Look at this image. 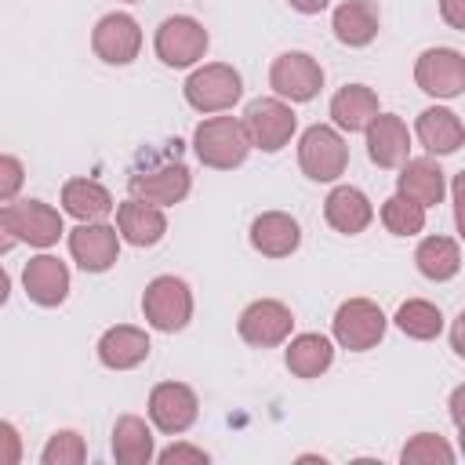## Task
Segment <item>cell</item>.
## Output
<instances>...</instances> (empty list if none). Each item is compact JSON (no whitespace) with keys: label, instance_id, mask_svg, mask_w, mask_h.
<instances>
[{"label":"cell","instance_id":"cell-4","mask_svg":"<svg viewBox=\"0 0 465 465\" xmlns=\"http://www.w3.org/2000/svg\"><path fill=\"white\" fill-rule=\"evenodd\" d=\"M240 124H243V131H247L251 149H262V153H280V149L294 138V131H298V116H294L291 102H283V98H276V94H272V98H254V102H247Z\"/></svg>","mask_w":465,"mask_h":465},{"label":"cell","instance_id":"cell-3","mask_svg":"<svg viewBox=\"0 0 465 465\" xmlns=\"http://www.w3.org/2000/svg\"><path fill=\"white\" fill-rule=\"evenodd\" d=\"M182 91H185V102L196 113L214 116V113H225V109H232L240 102L243 76L229 62H207V65H200V69L189 73V80H185Z\"/></svg>","mask_w":465,"mask_h":465},{"label":"cell","instance_id":"cell-17","mask_svg":"<svg viewBox=\"0 0 465 465\" xmlns=\"http://www.w3.org/2000/svg\"><path fill=\"white\" fill-rule=\"evenodd\" d=\"M414 134L429 156H450L465 145V124L447 105H429L414 120Z\"/></svg>","mask_w":465,"mask_h":465},{"label":"cell","instance_id":"cell-18","mask_svg":"<svg viewBox=\"0 0 465 465\" xmlns=\"http://www.w3.org/2000/svg\"><path fill=\"white\" fill-rule=\"evenodd\" d=\"M22 287H25L29 302H36L44 309H54L69 298V265L58 262L54 254H36L22 269Z\"/></svg>","mask_w":465,"mask_h":465},{"label":"cell","instance_id":"cell-41","mask_svg":"<svg viewBox=\"0 0 465 465\" xmlns=\"http://www.w3.org/2000/svg\"><path fill=\"white\" fill-rule=\"evenodd\" d=\"M11 298V276H7V269L0 265V305Z\"/></svg>","mask_w":465,"mask_h":465},{"label":"cell","instance_id":"cell-7","mask_svg":"<svg viewBox=\"0 0 465 465\" xmlns=\"http://www.w3.org/2000/svg\"><path fill=\"white\" fill-rule=\"evenodd\" d=\"M385 327H389V320H385L381 305L371 302V298H349V302H341L338 312H334V320H331L334 341L341 349H349V352L374 349L385 338Z\"/></svg>","mask_w":465,"mask_h":465},{"label":"cell","instance_id":"cell-24","mask_svg":"<svg viewBox=\"0 0 465 465\" xmlns=\"http://www.w3.org/2000/svg\"><path fill=\"white\" fill-rule=\"evenodd\" d=\"M378 25H381V15L374 0H341L331 15L334 40L345 47H367L378 36Z\"/></svg>","mask_w":465,"mask_h":465},{"label":"cell","instance_id":"cell-25","mask_svg":"<svg viewBox=\"0 0 465 465\" xmlns=\"http://www.w3.org/2000/svg\"><path fill=\"white\" fill-rule=\"evenodd\" d=\"M378 113H381L378 94H374L367 84H345V87H338L334 98H331V120H334V127L345 131V134L363 131Z\"/></svg>","mask_w":465,"mask_h":465},{"label":"cell","instance_id":"cell-34","mask_svg":"<svg viewBox=\"0 0 465 465\" xmlns=\"http://www.w3.org/2000/svg\"><path fill=\"white\" fill-rule=\"evenodd\" d=\"M25 185V167L18 156L0 153V203H11Z\"/></svg>","mask_w":465,"mask_h":465},{"label":"cell","instance_id":"cell-31","mask_svg":"<svg viewBox=\"0 0 465 465\" xmlns=\"http://www.w3.org/2000/svg\"><path fill=\"white\" fill-rule=\"evenodd\" d=\"M378 218H381V225H385L392 236H418V232L425 229V207L414 203V200H407V196H400V193H392V196L381 203Z\"/></svg>","mask_w":465,"mask_h":465},{"label":"cell","instance_id":"cell-27","mask_svg":"<svg viewBox=\"0 0 465 465\" xmlns=\"http://www.w3.org/2000/svg\"><path fill=\"white\" fill-rule=\"evenodd\" d=\"M62 211L76 222H105V214L116 211L113 193L94 178H69L62 185Z\"/></svg>","mask_w":465,"mask_h":465},{"label":"cell","instance_id":"cell-12","mask_svg":"<svg viewBox=\"0 0 465 465\" xmlns=\"http://www.w3.org/2000/svg\"><path fill=\"white\" fill-rule=\"evenodd\" d=\"M414 84L432 98H458L465 91V54L454 47H429L414 62Z\"/></svg>","mask_w":465,"mask_h":465},{"label":"cell","instance_id":"cell-40","mask_svg":"<svg viewBox=\"0 0 465 465\" xmlns=\"http://www.w3.org/2000/svg\"><path fill=\"white\" fill-rule=\"evenodd\" d=\"M461 396H465V389H454V396H450V418L458 429H461Z\"/></svg>","mask_w":465,"mask_h":465},{"label":"cell","instance_id":"cell-42","mask_svg":"<svg viewBox=\"0 0 465 465\" xmlns=\"http://www.w3.org/2000/svg\"><path fill=\"white\" fill-rule=\"evenodd\" d=\"M127 4H134V0H127Z\"/></svg>","mask_w":465,"mask_h":465},{"label":"cell","instance_id":"cell-22","mask_svg":"<svg viewBox=\"0 0 465 465\" xmlns=\"http://www.w3.org/2000/svg\"><path fill=\"white\" fill-rule=\"evenodd\" d=\"M149 334L134 323H116L98 338V363L109 371H134L149 360Z\"/></svg>","mask_w":465,"mask_h":465},{"label":"cell","instance_id":"cell-39","mask_svg":"<svg viewBox=\"0 0 465 465\" xmlns=\"http://www.w3.org/2000/svg\"><path fill=\"white\" fill-rule=\"evenodd\" d=\"M287 4H291L298 15H320V11H323L331 0H287Z\"/></svg>","mask_w":465,"mask_h":465},{"label":"cell","instance_id":"cell-20","mask_svg":"<svg viewBox=\"0 0 465 465\" xmlns=\"http://www.w3.org/2000/svg\"><path fill=\"white\" fill-rule=\"evenodd\" d=\"M116 232L120 240H127L131 247H156L167 236V218L163 207H153L145 200L127 196L124 203H116Z\"/></svg>","mask_w":465,"mask_h":465},{"label":"cell","instance_id":"cell-13","mask_svg":"<svg viewBox=\"0 0 465 465\" xmlns=\"http://www.w3.org/2000/svg\"><path fill=\"white\" fill-rule=\"evenodd\" d=\"M69 254L84 272H109L120 262V232L109 222H80L69 229Z\"/></svg>","mask_w":465,"mask_h":465},{"label":"cell","instance_id":"cell-10","mask_svg":"<svg viewBox=\"0 0 465 465\" xmlns=\"http://www.w3.org/2000/svg\"><path fill=\"white\" fill-rule=\"evenodd\" d=\"M236 331H240V338H243L247 345H254V349H272V345H283V341L291 338V331H294V312H291L283 302H276V298H258V302H251V305L240 312Z\"/></svg>","mask_w":465,"mask_h":465},{"label":"cell","instance_id":"cell-11","mask_svg":"<svg viewBox=\"0 0 465 465\" xmlns=\"http://www.w3.org/2000/svg\"><path fill=\"white\" fill-rule=\"evenodd\" d=\"M200 418V400L185 381H160L149 392V421L163 436H182Z\"/></svg>","mask_w":465,"mask_h":465},{"label":"cell","instance_id":"cell-21","mask_svg":"<svg viewBox=\"0 0 465 465\" xmlns=\"http://www.w3.org/2000/svg\"><path fill=\"white\" fill-rule=\"evenodd\" d=\"M251 247L265 258H291L302 247V225L287 211H262L251 222Z\"/></svg>","mask_w":465,"mask_h":465},{"label":"cell","instance_id":"cell-19","mask_svg":"<svg viewBox=\"0 0 465 465\" xmlns=\"http://www.w3.org/2000/svg\"><path fill=\"white\" fill-rule=\"evenodd\" d=\"M363 134H367V156H371V163H378V167H385V171L400 167V163L411 156V131H407V124H403L400 116H392V113H378V116L363 127Z\"/></svg>","mask_w":465,"mask_h":465},{"label":"cell","instance_id":"cell-14","mask_svg":"<svg viewBox=\"0 0 465 465\" xmlns=\"http://www.w3.org/2000/svg\"><path fill=\"white\" fill-rule=\"evenodd\" d=\"M127 189H131L134 200H145V203H153V207H174V203H182V200L189 196L193 174H189L185 163L174 160V163H160V167H153V171L131 174V178H127Z\"/></svg>","mask_w":465,"mask_h":465},{"label":"cell","instance_id":"cell-26","mask_svg":"<svg viewBox=\"0 0 465 465\" xmlns=\"http://www.w3.org/2000/svg\"><path fill=\"white\" fill-rule=\"evenodd\" d=\"M283 363L294 378H320L334 363V341L327 334H316V331L294 334V338H287Z\"/></svg>","mask_w":465,"mask_h":465},{"label":"cell","instance_id":"cell-37","mask_svg":"<svg viewBox=\"0 0 465 465\" xmlns=\"http://www.w3.org/2000/svg\"><path fill=\"white\" fill-rule=\"evenodd\" d=\"M440 15L450 29H465V0H440Z\"/></svg>","mask_w":465,"mask_h":465},{"label":"cell","instance_id":"cell-16","mask_svg":"<svg viewBox=\"0 0 465 465\" xmlns=\"http://www.w3.org/2000/svg\"><path fill=\"white\" fill-rule=\"evenodd\" d=\"M7 211H11L15 236H18V240H25L29 247L47 251V247H54V243H58V236L65 232L62 214H58L51 203H44V200H15Z\"/></svg>","mask_w":465,"mask_h":465},{"label":"cell","instance_id":"cell-23","mask_svg":"<svg viewBox=\"0 0 465 465\" xmlns=\"http://www.w3.org/2000/svg\"><path fill=\"white\" fill-rule=\"evenodd\" d=\"M323 218H327V225L334 232L356 236L374 222V203L356 185H334L327 193V200H323Z\"/></svg>","mask_w":465,"mask_h":465},{"label":"cell","instance_id":"cell-8","mask_svg":"<svg viewBox=\"0 0 465 465\" xmlns=\"http://www.w3.org/2000/svg\"><path fill=\"white\" fill-rule=\"evenodd\" d=\"M269 87L283 102H312L323 87V65L309 51H283L269 65Z\"/></svg>","mask_w":465,"mask_h":465},{"label":"cell","instance_id":"cell-32","mask_svg":"<svg viewBox=\"0 0 465 465\" xmlns=\"http://www.w3.org/2000/svg\"><path fill=\"white\" fill-rule=\"evenodd\" d=\"M400 461H403V465H450V461H454V450H450V443H447L443 436H436V432H418V436H411V440L403 443Z\"/></svg>","mask_w":465,"mask_h":465},{"label":"cell","instance_id":"cell-9","mask_svg":"<svg viewBox=\"0 0 465 465\" xmlns=\"http://www.w3.org/2000/svg\"><path fill=\"white\" fill-rule=\"evenodd\" d=\"M91 51L105 65H131L142 51V25L127 11H109L91 29Z\"/></svg>","mask_w":465,"mask_h":465},{"label":"cell","instance_id":"cell-30","mask_svg":"<svg viewBox=\"0 0 465 465\" xmlns=\"http://www.w3.org/2000/svg\"><path fill=\"white\" fill-rule=\"evenodd\" d=\"M396 327L407 334V338H414V341H432V338H440V331H443V312H440V305L436 302H425V298H407L400 309H396Z\"/></svg>","mask_w":465,"mask_h":465},{"label":"cell","instance_id":"cell-2","mask_svg":"<svg viewBox=\"0 0 465 465\" xmlns=\"http://www.w3.org/2000/svg\"><path fill=\"white\" fill-rule=\"evenodd\" d=\"M298 167L309 182H338L349 167V145L334 124H312L298 138Z\"/></svg>","mask_w":465,"mask_h":465},{"label":"cell","instance_id":"cell-29","mask_svg":"<svg viewBox=\"0 0 465 465\" xmlns=\"http://www.w3.org/2000/svg\"><path fill=\"white\" fill-rule=\"evenodd\" d=\"M414 265H418V272L425 280L447 283L461 269V247H458L454 236H425L418 243V251H414Z\"/></svg>","mask_w":465,"mask_h":465},{"label":"cell","instance_id":"cell-6","mask_svg":"<svg viewBox=\"0 0 465 465\" xmlns=\"http://www.w3.org/2000/svg\"><path fill=\"white\" fill-rule=\"evenodd\" d=\"M207 29L203 22H196L193 15H171L160 22L156 36H153V51L167 69H189L207 54Z\"/></svg>","mask_w":465,"mask_h":465},{"label":"cell","instance_id":"cell-35","mask_svg":"<svg viewBox=\"0 0 465 465\" xmlns=\"http://www.w3.org/2000/svg\"><path fill=\"white\" fill-rule=\"evenodd\" d=\"M211 454L203 450V447H193V443H171L167 450H160L156 454V461L160 465H182V461H193V465H203Z\"/></svg>","mask_w":465,"mask_h":465},{"label":"cell","instance_id":"cell-28","mask_svg":"<svg viewBox=\"0 0 465 465\" xmlns=\"http://www.w3.org/2000/svg\"><path fill=\"white\" fill-rule=\"evenodd\" d=\"M113 458L120 465H149L156 458L153 429L138 414H120L113 425Z\"/></svg>","mask_w":465,"mask_h":465},{"label":"cell","instance_id":"cell-33","mask_svg":"<svg viewBox=\"0 0 465 465\" xmlns=\"http://www.w3.org/2000/svg\"><path fill=\"white\" fill-rule=\"evenodd\" d=\"M84 458H87V443H84V436L76 429L51 432V440L40 450V461L44 465H80Z\"/></svg>","mask_w":465,"mask_h":465},{"label":"cell","instance_id":"cell-38","mask_svg":"<svg viewBox=\"0 0 465 465\" xmlns=\"http://www.w3.org/2000/svg\"><path fill=\"white\" fill-rule=\"evenodd\" d=\"M15 243H18V236H15V225H11V211L0 207V254H7Z\"/></svg>","mask_w":465,"mask_h":465},{"label":"cell","instance_id":"cell-15","mask_svg":"<svg viewBox=\"0 0 465 465\" xmlns=\"http://www.w3.org/2000/svg\"><path fill=\"white\" fill-rule=\"evenodd\" d=\"M396 193L421 203L425 211L443 203L447 196V174L443 167L436 163V156H407L400 163V174H396Z\"/></svg>","mask_w":465,"mask_h":465},{"label":"cell","instance_id":"cell-36","mask_svg":"<svg viewBox=\"0 0 465 465\" xmlns=\"http://www.w3.org/2000/svg\"><path fill=\"white\" fill-rule=\"evenodd\" d=\"M22 461V436L11 421L0 418V465H18Z\"/></svg>","mask_w":465,"mask_h":465},{"label":"cell","instance_id":"cell-1","mask_svg":"<svg viewBox=\"0 0 465 465\" xmlns=\"http://www.w3.org/2000/svg\"><path fill=\"white\" fill-rule=\"evenodd\" d=\"M193 153L203 167L232 171L247 160L251 142H247V131L236 116H207L193 131Z\"/></svg>","mask_w":465,"mask_h":465},{"label":"cell","instance_id":"cell-5","mask_svg":"<svg viewBox=\"0 0 465 465\" xmlns=\"http://www.w3.org/2000/svg\"><path fill=\"white\" fill-rule=\"evenodd\" d=\"M142 316L153 331L174 334L182 327H189L193 320V291L182 276H156L145 283L142 294Z\"/></svg>","mask_w":465,"mask_h":465}]
</instances>
